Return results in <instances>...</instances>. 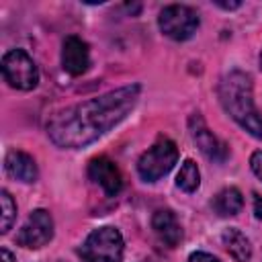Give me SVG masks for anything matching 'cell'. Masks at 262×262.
<instances>
[{
  "label": "cell",
  "instance_id": "1",
  "mask_svg": "<svg viewBox=\"0 0 262 262\" xmlns=\"http://www.w3.org/2000/svg\"><path fill=\"white\" fill-rule=\"evenodd\" d=\"M139 92V84H129L102 96L66 106L47 121V135L57 147L63 149L86 147L133 111Z\"/></svg>",
  "mask_w": 262,
  "mask_h": 262
},
{
  "label": "cell",
  "instance_id": "2",
  "mask_svg": "<svg viewBox=\"0 0 262 262\" xmlns=\"http://www.w3.org/2000/svg\"><path fill=\"white\" fill-rule=\"evenodd\" d=\"M219 100L223 108L250 135L262 139V115L252 100V80L244 72H229L219 82Z\"/></svg>",
  "mask_w": 262,
  "mask_h": 262
},
{
  "label": "cell",
  "instance_id": "3",
  "mask_svg": "<svg viewBox=\"0 0 262 262\" xmlns=\"http://www.w3.org/2000/svg\"><path fill=\"white\" fill-rule=\"evenodd\" d=\"M82 262H121L123 258V235L119 229L104 225L88 233L82 248L78 250Z\"/></svg>",
  "mask_w": 262,
  "mask_h": 262
},
{
  "label": "cell",
  "instance_id": "4",
  "mask_svg": "<svg viewBox=\"0 0 262 262\" xmlns=\"http://www.w3.org/2000/svg\"><path fill=\"white\" fill-rule=\"evenodd\" d=\"M178 162V147L172 139L160 137L137 162V172L145 182H156L166 176Z\"/></svg>",
  "mask_w": 262,
  "mask_h": 262
},
{
  "label": "cell",
  "instance_id": "5",
  "mask_svg": "<svg viewBox=\"0 0 262 262\" xmlns=\"http://www.w3.org/2000/svg\"><path fill=\"white\" fill-rule=\"evenodd\" d=\"M2 76L16 90H33L39 82V72L33 57L23 49H10L2 57Z\"/></svg>",
  "mask_w": 262,
  "mask_h": 262
},
{
  "label": "cell",
  "instance_id": "6",
  "mask_svg": "<svg viewBox=\"0 0 262 262\" xmlns=\"http://www.w3.org/2000/svg\"><path fill=\"white\" fill-rule=\"evenodd\" d=\"M158 25L166 37H170L174 41H186L199 29V14L190 6L172 4L160 12Z\"/></svg>",
  "mask_w": 262,
  "mask_h": 262
},
{
  "label": "cell",
  "instance_id": "7",
  "mask_svg": "<svg viewBox=\"0 0 262 262\" xmlns=\"http://www.w3.org/2000/svg\"><path fill=\"white\" fill-rule=\"evenodd\" d=\"M53 237V219L49 215V211L45 209H35L29 219L25 221V225L18 229L16 233V244L29 250H37L43 248L51 242Z\"/></svg>",
  "mask_w": 262,
  "mask_h": 262
},
{
  "label": "cell",
  "instance_id": "8",
  "mask_svg": "<svg viewBox=\"0 0 262 262\" xmlns=\"http://www.w3.org/2000/svg\"><path fill=\"white\" fill-rule=\"evenodd\" d=\"M188 125H190V135H192V141L196 143V147H199L209 160L225 162V158H227V154H229V151H227V145H225L223 141H219V139L209 131V127L205 125V121H203V117H201L199 113L190 117Z\"/></svg>",
  "mask_w": 262,
  "mask_h": 262
},
{
  "label": "cell",
  "instance_id": "9",
  "mask_svg": "<svg viewBox=\"0 0 262 262\" xmlns=\"http://www.w3.org/2000/svg\"><path fill=\"white\" fill-rule=\"evenodd\" d=\"M88 176H90V180H94L96 184H100L102 190L108 196H115L123 188V178H121L119 168L115 166V162H111L104 156L90 160V164H88Z\"/></svg>",
  "mask_w": 262,
  "mask_h": 262
},
{
  "label": "cell",
  "instance_id": "10",
  "mask_svg": "<svg viewBox=\"0 0 262 262\" xmlns=\"http://www.w3.org/2000/svg\"><path fill=\"white\" fill-rule=\"evenodd\" d=\"M61 66L70 76H80L90 66V51L80 37H68L61 47Z\"/></svg>",
  "mask_w": 262,
  "mask_h": 262
},
{
  "label": "cell",
  "instance_id": "11",
  "mask_svg": "<svg viewBox=\"0 0 262 262\" xmlns=\"http://www.w3.org/2000/svg\"><path fill=\"white\" fill-rule=\"evenodd\" d=\"M151 227H154L156 235L170 248L178 246L182 239V227L170 209H158L151 217Z\"/></svg>",
  "mask_w": 262,
  "mask_h": 262
},
{
  "label": "cell",
  "instance_id": "12",
  "mask_svg": "<svg viewBox=\"0 0 262 262\" xmlns=\"http://www.w3.org/2000/svg\"><path fill=\"white\" fill-rule=\"evenodd\" d=\"M4 168H6V172L12 178H16L20 182H35L37 180V174H39L35 160L29 154L18 151V149H12V151L6 154Z\"/></svg>",
  "mask_w": 262,
  "mask_h": 262
},
{
  "label": "cell",
  "instance_id": "13",
  "mask_svg": "<svg viewBox=\"0 0 262 262\" xmlns=\"http://www.w3.org/2000/svg\"><path fill=\"white\" fill-rule=\"evenodd\" d=\"M223 239V246L227 248V252L231 254V258L235 262H248L250 256H252V246H250V239L235 227H229L223 231L221 235Z\"/></svg>",
  "mask_w": 262,
  "mask_h": 262
},
{
  "label": "cell",
  "instance_id": "14",
  "mask_svg": "<svg viewBox=\"0 0 262 262\" xmlns=\"http://www.w3.org/2000/svg\"><path fill=\"white\" fill-rule=\"evenodd\" d=\"M244 207V196L237 188L229 186V188H223L215 194L213 199V209L215 213H219L221 217H231V215H237Z\"/></svg>",
  "mask_w": 262,
  "mask_h": 262
},
{
  "label": "cell",
  "instance_id": "15",
  "mask_svg": "<svg viewBox=\"0 0 262 262\" xmlns=\"http://www.w3.org/2000/svg\"><path fill=\"white\" fill-rule=\"evenodd\" d=\"M176 184L178 188H182L184 192H194L201 184V172L199 166L192 160H184L178 174H176Z\"/></svg>",
  "mask_w": 262,
  "mask_h": 262
},
{
  "label": "cell",
  "instance_id": "16",
  "mask_svg": "<svg viewBox=\"0 0 262 262\" xmlns=\"http://www.w3.org/2000/svg\"><path fill=\"white\" fill-rule=\"evenodd\" d=\"M0 205H2V227H0V231L6 233L12 227L14 217H16V205H14V201H12L8 190L0 192Z\"/></svg>",
  "mask_w": 262,
  "mask_h": 262
},
{
  "label": "cell",
  "instance_id": "17",
  "mask_svg": "<svg viewBox=\"0 0 262 262\" xmlns=\"http://www.w3.org/2000/svg\"><path fill=\"white\" fill-rule=\"evenodd\" d=\"M250 168H252V172L262 180V149H258V151L252 154V158H250Z\"/></svg>",
  "mask_w": 262,
  "mask_h": 262
},
{
  "label": "cell",
  "instance_id": "18",
  "mask_svg": "<svg viewBox=\"0 0 262 262\" xmlns=\"http://www.w3.org/2000/svg\"><path fill=\"white\" fill-rule=\"evenodd\" d=\"M188 262H219V258H215L213 254H207V252H192L188 256Z\"/></svg>",
  "mask_w": 262,
  "mask_h": 262
},
{
  "label": "cell",
  "instance_id": "19",
  "mask_svg": "<svg viewBox=\"0 0 262 262\" xmlns=\"http://www.w3.org/2000/svg\"><path fill=\"white\" fill-rule=\"evenodd\" d=\"M254 215L262 221V196L254 192Z\"/></svg>",
  "mask_w": 262,
  "mask_h": 262
},
{
  "label": "cell",
  "instance_id": "20",
  "mask_svg": "<svg viewBox=\"0 0 262 262\" xmlns=\"http://www.w3.org/2000/svg\"><path fill=\"white\" fill-rule=\"evenodd\" d=\"M0 258H2V262H14L12 254H10L6 248H2V250H0Z\"/></svg>",
  "mask_w": 262,
  "mask_h": 262
},
{
  "label": "cell",
  "instance_id": "21",
  "mask_svg": "<svg viewBox=\"0 0 262 262\" xmlns=\"http://www.w3.org/2000/svg\"><path fill=\"white\" fill-rule=\"evenodd\" d=\"M215 4H217V6H221V8H227V10H229V8H237V6H239V2H215Z\"/></svg>",
  "mask_w": 262,
  "mask_h": 262
},
{
  "label": "cell",
  "instance_id": "22",
  "mask_svg": "<svg viewBox=\"0 0 262 262\" xmlns=\"http://www.w3.org/2000/svg\"><path fill=\"white\" fill-rule=\"evenodd\" d=\"M260 68H262V51H260Z\"/></svg>",
  "mask_w": 262,
  "mask_h": 262
}]
</instances>
